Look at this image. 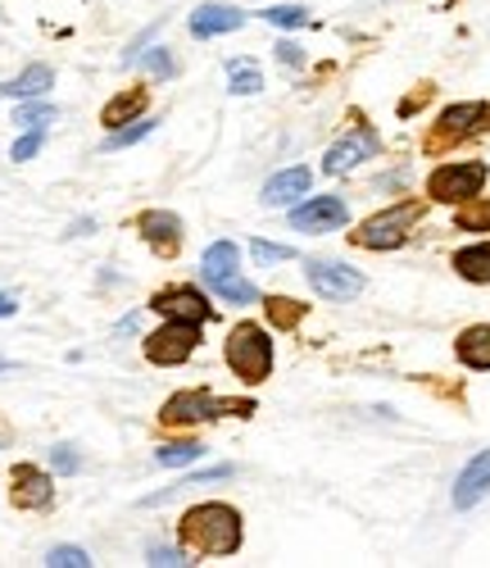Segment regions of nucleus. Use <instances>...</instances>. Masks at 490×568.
<instances>
[{"instance_id": "nucleus-1", "label": "nucleus", "mask_w": 490, "mask_h": 568, "mask_svg": "<svg viewBox=\"0 0 490 568\" xmlns=\"http://www.w3.org/2000/svg\"><path fill=\"white\" fill-rule=\"evenodd\" d=\"M241 514L223 500L195 505L182 514V541L195 546L201 555H236L241 550Z\"/></svg>"}, {"instance_id": "nucleus-2", "label": "nucleus", "mask_w": 490, "mask_h": 568, "mask_svg": "<svg viewBox=\"0 0 490 568\" xmlns=\"http://www.w3.org/2000/svg\"><path fill=\"white\" fill-rule=\"evenodd\" d=\"M227 368L241 377L245 387H259L273 373V342L259 323H236L227 337Z\"/></svg>"}, {"instance_id": "nucleus-3", "label": "nucleus", "mask_w": 490, "mask_h": 568, "mask_svg": "<svg viewBox=\"0 0 490 568\" xmlns=\"http://www.w3.org/2000/svg\"><path fill=\"white\" fill-rule=\"evenodd\" d=\"M418 214H422V205H418V201L390 205V210H381V214L364 219L350 236H355V246H364V251H396V246H405V242H409V227L418 223Z\"/></svg>"}, {"instance_id": "nucleus-4", "label": "nucleus", "mask_w": 490, "mask_h": 568, "mask_svg": "<svg viewBox=\"0 0 490 568\" xmlns=\"http://www.w3.org/2000/svg\"><path fill=\"white\" fill-rule=\"evenodd\" d=\"M223 414L251 418L255 414V400H227V396H214V392H177L160 409V418L173 423V428H186V423H210V418H223Z\"/></svg>"}, {"instance_id": "nucleus-5", "label": "nucleus", "mask_w": 490, "mask_h": 568, "mask_svg": "<svg viewBox=\"0 0 490 568\" xmlns=\"http://www.w3.org/2000/svg\"><path fill=\"white\" fill-rule=\"evenodd\" d=\"M486 186V164L481 160H463V164H440L427 178V196L440 205H463L472 196H481Z\"/></svg>"}, {"instance_id": "nucleus-6", "label": "nucleus", "mask_w": 490, "mask_h": 568, "mask_svg": "<svg viewBox=\"0 0 490 568\" xmlns=\"http://www.w3.org/2000/svg\"><path fill=\"white\" fill-rule=\"evenodd\" d=\"M195 346H201V327H195V323H173V318H169L160 333L145 337V359L173 368V364H186V359L195 355Z\"/></svg>"}, {"instance_id": "nucleus-7", "label": "nucleus", "mask_w": 490, "mask_h": 568, "mask_svg": "<svg viewBox=\"0 0 490 568\" xmlns=\"http://www.w3.org/2000/svg\"><path fill=\"white\" fill-rule=\"evenodd\" d=\"M305 277H309V287L323 301H355L364 292V273L350 268V264H340V260H309Z\"/></svg>"}, {"instance_id": "nucleus-8", "label": "nucleus", "mask_w": 490, "mask_h": 568, "mask_svg": "<svg viewBox=\"0 0 490 568\" xmlns=\"http://www.w3.org/2000/svg\"><path fill=\"white\" fill-rule=\"evenodd\" d=\"M377 151H381L377 132H372V128H355L346 141H336V146L323 155V173H327V178H346V173H355L364 160H372Z\"/></svg>"}, {"instance_id": "nucleus-9", "label": "nucleus", "mask_w": 490, "mask_h": 568, "mask_svg": "<svg viewBox=\"0 0 490 568\" xmlns=\"http://www.w3.org/2000/svg\"><path fill=\"white\" fill-rule=\"evenodd\" d=\"M151 310L164 314V318H173V323H195V327L214 318L210 296L195 292V287H169V292H160V296L151 301Z\"/></svg>"}, {"instance_id": "nucleus-10", "label": "nucleus", "mask_w": 490, "mask_h": 568, "mask_svg": "<svg viewBox=\"0 0 490 568\" xmlns=\"http://www.w3.org/2000/svg\"><path fill=\"white\" fill-rule=\"evenodd\" d=\"M481 128H490V105H486V101H459V105H450V110H440L431 146H440V141L472 136V132H481Z\"/></svg>"}, {"instance_id": "nucleus-11", "label": "nucleus", "mask_w": 490, "mask_h": 568, "mask_svg": "<svg viewBox=\"0 0 490 568\" xmlns=\"http://www.w3.org/2000/svg\"><path fill=\"white\" fill-rule=\"evenodd\" d=\"M346 223H350V210H346L340 196H314V201L290 210V227L296 232H336Z\"/></svg>"}, {"instance_id": "nucleus-12", "label": "nucleus", "mask_w": 490, "mask_h": 568, "mask_svg": "<svg viewBox=\"0 0 490 568\" xmlns=\"http://www.w3.org/2000/svg\"><path fill=\"white\" fill-rule=\"evenodd\" d=\"M136 232L151 242V251H160V255H177V246H182V219L173 214V210H145L141 219H136Z\"/></svg>"}, {"instance_id": "nucleus-13", "label": "nucleus", "mask_w": 490, "mask_h": 568, "mask_svg": "<svg viewBox=\"0 0 490 568\" xmlns=\"http://www.w3.org/2000/svg\"><path fill=\"white\" fill-rule=\"evenodd\" d=\"M14 505L19 509H51V500H55V483H51V473H41V468H32V464H19L14 468Z\"/></svg>"}, {"instance_id": "nucleus-14", "label": "nucleus", "mask_w": 490, "mask_h": 568, "mask_svg": "<svg viewBox=\"0 0 490 568\" xmlns=\"http://www.w3.org/2000/svg\"><path fill=\"white\" fill-rule=\"evenodd\" d=\"M309 182H314V173H309L305 164H296V169H282V173H273V178L264 182V205H268V210L296 205L300 196H309Z\"/></svg>"}, {"instance_id": "nucleus-15", "label": "nucleus", "mask_w": 490, "mask_h": 568, "mask_svg": "<svg viewBox=\"0 0 490 568\" xmlns=\"http://www.w3.org/2000/svg\"><path fill=\"white\" fill-rule=\"evenodd\" d=\"M486 496H490V450H477L468 459V468L459 473V483H455V505L459 509H472Z\"/></svg>"}, {"instance_id": "nucleus-16", "label": "nucleus", "mask_w": 490, "mask_h": 568, "mask_svg": "<svg viewBox=\"0 0 490 568\" xmlns=\"http://www.w3.org/2000/svg\"><path fill=\"white\" fill-rule=\"evenodd\" d=\"M51 87H55L51 64H28L14 82H0V97H10V101H37V97H45Z\"/></svg>"}, {"instance_id": "nucleus-17", "label": "nucleus", "mask_w": 490, "mask_h": 568, "mask_svg": "<svg viewBox=\"0 0 490 568\" xmlns=\"http://www.w3.org/2000/svg\"><path fill=\"white\" fill-rule=\"evenodd\" d=\"M236 28H245V14L236 6H201L191 14L195 37H223V32H236Z\"/></svg>"}, {"instance_id": "nucleus-18", "label": "nucleus", "mask_w": 490, "mask_h": 568, "mask_svg": "<svg viewBox=\"0 0 490 568\" xmlns=\"http://www.w3.org/2000/svg\"><path fill=\"white\" fill-rule=\"evenodd\" d=\"M236 268H241L236 242H214V246L205 251V260H201V277L210 282V287H223V282H232Z\"/></svg>"}, {"instance_id": "nucleus-19", "label": "nucleus", "mask_w": 490, "mask_h": 568, "mask_svg": "<svg viewBox=\"0 0 490 568\" xmlns=\"http://www.w3.org/2000/svg\"><path fill=\"white\" fill-rule=\"evenodd\" d=\"M455 351H459V359H463L468 368L486 373V368H490V323L463 327V333H459V342H455Z\"/></svg>"}, {"instance_id": "nucleus-20", "label": "nucleus", "mask_w": 490, "mask_h": 568, "mask_svg": "<svg viewBox=\"0 0 490 568\" xmlns=\"http://www.w3.org/2000/svg\"><path fill=\"white\" fill-rule=\"evenodd\" d=\"M141 114H145V91L132 87V91H119V97L101 110V123L105 128H123V123H136Z\"/></svg>"}, {"instance_id": "nucleus-21", "label": "nucleus", "mask_w": 490, "mask_h": 568, "mask_svg": "<svg viewBox=\"0 0 490 568\" xmlns=\"http://www.w3.org/2000/svg\"><path fill=\"white\" fill-rule=\"evenodd\" d=\"M455 268L463 282H490V242H477V246H463L455 255Z\"/></svg>"}, {"instance_id": "nucleus-22", "label": "nucleus", "mask_w": 490, "mask_h": 568, "mask_svg": "<svg viewBox=\"0 0 490 568\" xmlns=\"http://www.w3.org/2000/svg\"><path fill=\"white\" fill-rule=\"evenodd\" d=\"M264 314H268V323L273 327H282V333H290V327H300L305 323V305L300 301H290V296H268L264 301Z\"/></svg>"}, {"instance_id": "nucleus-23", "label": "nucleus", "mask_w": 490, "mask_h": 568, "mask_svg": "<svg viewBox=\"0 0 490 568\" xmlns=\"http://www.w3.org/2000/svg\"><path fill=\"white\" fill-rule=\"evenodd\" d=\"M227 78H232L236 97H259V91H264V73H259L255 60H232L227 64Z\"/></svg>"}, {"instance_id": "nucleus-24", "label": "nucleus", "mask_w": 490, "mask_h": 568, "mask_svg": "<svg viewBox=\"0 0 490 568\" xmlns=\"http://www.w3.org/2000/svg\"><path fill=\"white\" fill-rule=\"evenodd\" d=\"M201 455H205L201 442H169V446L155 450V464H160V468H186V464H195Z\"/></svg>"}, {"instance_id": "nucleus-25", "label": "nucleus", "mask_w": 490, "mask_h": 568, "mask_svg": "<svg viewBox=\"0 0 490 568\" xmlns=\"http://www.w3.org/2000/svg\"><path fill=\"white\" fill-rule=\"evenodd\" d=\"M455 223H459L463 232H490V201H486V196L463 201L459 214H455Z\"/></svg>"}, {"instance_id": "nucleus-26", "label": "nucleus", "mask_w": 490, "mask_h": 568, "mask_svg": "<svg viewBox=\"0 0 490 568\" xmlns=\"http://www.w3.org/2000/svg\"><path fill=\"white\" fill-rule=\"evenodd\" d=\"M14 123L28 132V128H41L45 132V123H55V105H45V101H23L19 110H14Z\"/></svg>"}, {"instance_id": "nucleus-27", "label": "nucleus", "mask_w": 490, "mask_h": 568, "mask_svg": "<svg viewBox=\"0 0 490 568\" xmlns=\"http://www.w3.org/2000/svg\"><path fill=\"white\" fill-rule=\"evenodd\" d=\"M264 19H268L273 28H309V23H314L309 10H300V6H273V10H264Z\"/></svg>"}, {"instance_id": "nucleus-28", "label": "nucleus", "mask_w": 490, "mask_h": 568, "mask_svg": "<svg viewBox=\"0 0 490 568\" xmlns=\"http://www.w3.org/2000/svg\"><path fill=\"white\" fill-rule=\"evenodd\" d=\"M223 301H232V305H255L259 301V287H251V282H241V277H232V282H223V287H214Z\"/></svg>"}, {"instance_id": "nucleus-29", "label": "nucleus", "mask_w": 490, "mask_h": 568, "mask_svg": "<svg viewBox=\"0 0 490 568\" xmlns=\"http://www.w3.org/2000/svg\"><path fill=\"white\" fill-rule=\"evenodd\" d=\"M45 564H51V568H86L91 555L82 546H55L51 555H45Z\"/></svg>"}, {"instance_id": "nucleus-30", "label": "nucleus", "mask_w": 490, "mask_h": 568, "mask_svg": "<svg viewBox=\"0 0 490 568\" xmlns=\"http://www.w3.org/2000/svg\"><path fill=\"white\" fill-rule=\"evenodd\" d=\"M141 69H145V73H155V78H173L177 64H173V51L155 45V51H145V55H141Z\"/></svg>"}, {"instance_id": "nucleus-31", "label": "nucleus", "mask_w": 490, "mask_h": 568, "mask_svg": "<svg viewBox=\"0 0 490 568\" xmlns=\"http://www.w3.org/2000/svg\"><path fill=\"white\" fill-rule=\"evenodd\" d=\"M251 255L259 264H286V260H296V251H290V246H273V242H251Z\"/></svg>"}, {"instance_id": "nucleus-32", "label": "nucleus", "mask_w": 490, "mask_h": 568, "mask_svg": "<svg viewBox=\"0 0 490 568\" xmlns=\"http://www.w3.org/2000/svg\"><path fill=\"white\" fill-rule=\"evenodd\" d=\"M41 141H45V136H41V128H28V132H23L19 141H14V151H10V160H19V164H23V160H32V155L41 151Z\"/></svg>"}, {"instance_id": "nucleus-33", "label": "nucleus", "mask_w": 490, "mask_h": 568, "mask_svg": "<svg viewBox=\"0 0 490 568\" xmlns=\"http://www.w3.org/2000/svg\"><path fill=\"white\" fill-rule=\"evenodd\" d=\"M51 464H55V473H78L82 468V459L73 455V446H55L51 450Z\"/></svg>"}, {"instance_id": "nucleus-34", "label": "nucleus", "mask_w": 490, "mask_h": 568, "mask_svg": "<svg viewBox=\"0 0 490 568\" xmlns=\"http://www.w3.org/2000/svg\"><path fill=\"white\" fill-rule=\"evenodd\" d=\"M151 564L169 568V564H191V559H182V550H173V546H151Z\"/></svg>"}, {"instance_id": "nucleus-35", "label": "nucleus", "mask_w": 490, "mask_h": 568, "mask_svg": "<svg viewBox=\"0 0 490 568\" xmlns=\"http://www.w3.org/2000/svg\"><path fill=\"white\" fill-rule=\"evenodd\" d=\"M277 60L290 64V69H300V64H305V51H300L296 41H277Z\"/></svg>"}, {"instance_id": "nucleus-36", "label": "nucleus", "mask_w": 490, "mask_h": 568, "mask_svg": "<svg viewBox=\"0 0 490 568\" xmlns=\"http://www.w3.org/2000/svg\"><path fill=\"white\" fill-rule=\"evenodd\" d=\"M155 123H141V128H132V132H119L114 136V146H127V141H136V136H145V132H151Z\"/></svg>"}, {"instance_id": "nucleus-37", "label": "nucleus", "mask_w": 490, "mask_h": 568, "mask_svg": "<svg viewBox=\"0 0 490 568\" xmlns=\"http://www.w3.org/2000/svg\"><path fill=\"white\" fill-rule=\"evenodd\" d=\"M14 310H19V301H14V296H0V318H10Z\"/></svg>"}, {"instance_id": "nucleus-38", "label": "nucleus", "mask_w": 490, "mask_h": 568, "mask_svg": "<svg viewBox=\"0 0 490 568\" xmlns=\"http://www.w3.org/2000/svg\"><path fill=\"white\" fill-rule=\"evenodd\" d=\"M10 368H14V364H10V359H0V373H10Z\"/></svg>"}]
</instances>
